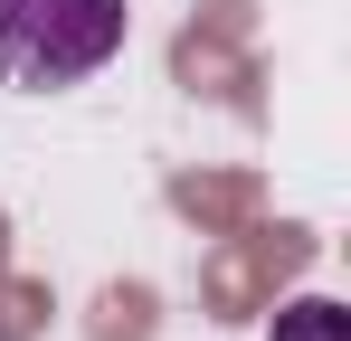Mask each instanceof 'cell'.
Returning a JSON list of instances; mask_svg holds the SVG:
<instances>
[{
	"instance_id": "cell-1",
	"label": "cell",
	"mask_w": 351,
	"mask_h": 341,
	"mask_svg": "<svg viewBox=\"0 0 351 341\" xmlns=\"http://www.w3.org/2000/svg\"><path fill=\"white\" fill-rule=\"evenodd\" d=\"M133 10L123 0H0V86L58 95L123 57Z\"/></svg>"
},
{
	"instance_id": "cell-2",
	"label": "cell",
	"mask_w": 351,
	"mask_h": 341,
	"mask_svg": "<svg viewBox=\"0 0 351 341\" xmlns=\"http://www.w3.org/2000/svg\"><path fill=\"white\" fill-rule=\"evenodd\" d=\"M266 341H351V313H342V303H323V294H304V303L276 313V332H266Z\"/></svg>"
}]
</instances>
